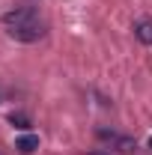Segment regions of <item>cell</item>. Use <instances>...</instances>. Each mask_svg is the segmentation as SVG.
Here are the masks:
<instances>
[{
    "instance_id": "cell-5",
    "label": "cell",
    "mask_w": 152,
    "mask_h": 155,
    "mask_svg": "<svg viewBox=\"0 0 152 155\" xmlns=\"http://www.w3.org/2000/svg\"><path fill=\"white\" fill-rule=\"evenodd\" d=\"M9 122L18 125V128H27V125H30V119H27L24 114H12V116H9Z\"/></svg>"
},
{
    "instance_id": "cell-3",
    "label": "cell",
    "mask_w": 152,
    "mask_h": 155,
    "mask_svg": "<svg viewBox=\"0 0 152 155\" xmlns=\"http://www.w3.org/2000/svg\"><path fill=\"white\" fill-rule=\"evenodd\" d=\"M134 36L140 39L143 45H152V18H140L134 24Z\"/></svg>"
},
{
    "instance_id": "cell-1",
    "label": "cell",
    "mask_w": 152,
    "mask_h": 155,
    "mask_svg": "<svg viewBox=\"0 0 152 155\" xmlns=\"http://www.w3.org/2000/svg\"><path fill=\"white\" fill-rule=\"evenodd\" d=\"M3 24L9 27V36L18 42H39L45 36V21L36 15L33 6H15L3 15Z\"/></svg>"
},
{
    "instance_id": "cell-2",
    "label": "cell",
    "mask_w": 152,
    "mask_h": 155,
    "mask_svg": "<svg viewBox=\"0 0 152 155\" xmlns=\"http://www.w3.org/2000/svg\"><path fill=\"white\" fill-rule=\"evenodd\" d=\"M98 137H101V140H107V143L114 146L116 152H122V155H131L134 149H137L134 137H125V134H114V131H104V128H98Z\"/></svg>"
},
{
    "instance_id": "cell-6",
    "label": "cell",
    "mask_w": 152,
    "mask_h": 155,
    "mask_svg": "<svg viewBox=\"0 0 152 155\" xmlns=\"http://www.w3.org/2000/svg\"><path fill=\"white\" fill-rule=\"evenodd\" d=\"M90 155H107V152H90Z\"/></svg>"
},
{
    "instance_id": "cell-4",
    "label": "cell",
    "mask_w": 152,
    "mask_h": 155,
    "mask_svg": "<svg viewBox=\"0 0 152 155\" xmlns=\"http://www.w3.org/2000/svg\"><path fill=\"white\" fill-rule=\"evenodd\" d=\"M15 149H18L21 155H30V152H36V149H39V137H36V134H24V137H18Z\"/></svg>"
},
{
    "instance_id": "cell-7",
    "label": "cell",
    "mask_w": 152,
    "mask_h": 155,
    "mask_svg": "<svg viewBox=\"0 0 152 155\" xmlns=\"http://www.w3.org/2000/svg\"><path fill=\"white\" fill-rule=\"evenodd\" d=\"M149 146H152V137H149Z\"/></svg>"
}]
</instances>
